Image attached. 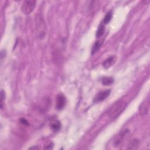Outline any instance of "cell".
Listing matches in <instances>:
<instances>
[{"mask_svg": "<svg viewBox=\"0 0 150 150\" xmlns=\"http://www.w3.org/2000/svg\"><path fill=\"white\" fill-rule=\"evenodd\" d=\"M127 103L122 100L115 102L108 110L107 115L111 120L116 119L125 109Z\"/></svg>", "mask_w": 150, "mask_h": 150, "instance_id": "6da1fadb", "label": "cell"}, {"mask_svg": "<svg viewBox=\"0 0 150 150\" xmlns=\"http://www.w3.org/2000/svg\"><path fill=\"white\" fill-rule=\"evenodd\" d=\"M35 30L37 36L39 39H42L46 33V26L42 17L38 15L35 18Z\"/></svg>", "mask_w": 150, "mask_h": 150, "instance_id": "7a4b0ae2", "label": "cell"}, {"mask_svg": "<svg viewBox=\"0 0 150 150\" xmlns=\"http://www.w3.org/2000/svg\"><path fill=\"white\" fill-rule=\"evenodd\" d=\"M129 135V131L128 129H125L120 131L113 139V145L117 148L120 146Z\"/></svg>", "mask_w": 150, "mask_h": 150, "instance_id": "3957f363", "label": "cell"}, {"mask_svg": "<svg viewBox=\"0 0 150 150\" xmlns=\"http://www.w3.org/2000/svg\"><path fill=\"white\" fill-rule=\"evenodd\" d=\"M36 5V1L34 0L25 1L22 6L21 11L25 15L30 14L35 9Z\"/></svg>", "mask_w": 150, "mask_h": 150, "instance_id": "277c9868", "label": "cell"}, {"mask_svg": "<svg viewBox=\"0 0 150 150\" xmlns=\"http://www.w3.org/2000/svg\"><path fill=\"white\" fill-rule=\"evenodd\" d=\"M110 93H111L110 90H107L101 91L99 92L94 97L93 102L99 103L104 100L105 99H106V98H107L109 96V95L110 94Z\"/></svg>", "mask_w": 150, "mask_h": 150, "instance_id": "5b68a950", "label": "cell"}, {"mask_svg": "<svg viewBox=\"0 0 150 150\" xmlns=\"http://www.w3.org/2000/svg\"><path fill=\"white\" fill-rule=\"evenodd\" d=\"M56 108L58 110H62L66 105V99L63 94H59L57 96L56 100Z\"/></svg>", "mask_w": 150, "mask_h": 150, "instance_id": "8992f818", "label": "cell"}, {"mask_svg": "<svg viewBox=\"0 0 150 150\" xmlns=\"http://www.w3.org/2000/svg\"><path fill=\"white\" fill-rule=\"evenodd\" d=\"M149 100L146 99L144 100L139 105V111L141 115H145L148 113L149 110Z\"/></svg>", "mask_w": 150, "mask_h": 150, "instance_id": "52a82bcc", "label": "cell"}, {"mask_svg": "<svg viewBox=\"0 0 150 150\" xmlns=\"http://www.w3.org/2000/svg\"><path fill=\"white\" fill-rule=\"evenodd\" d=\"M116 61V57L115 56H110L108 58H107V59H105L103 63V66L104 68L107 69L108 68H110V67H111L115 62Z\"/></svg>", "mask_w": 150, "mask_h": 150, "instance_id": "ba28073f", "label": "cell"}, {"mask_svg": "<svg viewBox=\"0 0 150 150\" xmlns=\"http://www.w3.org/2000/svg\"><path fill=\"white\" fill-rule=\"evenodd\" d=\"M50 127L53 131L57 132L61 128V124L59 120L56 119H53L50 122Z\"/></svg>", "mask_w": 150, "mask_h": 150, "instance_id": "9c48e42d", "label": "cell"}, {"mask_svg": "<svg viewBox=\"0 0 150 150\" xmlns=\"http://www.w3.org/2000/svg\"><path fill=\"white\" fill-rule=\"evenodd\" d=\"M139 144V141L138 139L134 138L128 143L127 149H137Z\"/></svg>", "mask_w": 150, "mask_h": 150, "instance_id": "30bf717a", "label": "cell"}, {"mask_svg": "<svg viewBox=\"0 0 150 150\" xmlns=\"http://www.w3.org/2000/svg\"><path fill=\"white\" fill-rule=\"evenodd\" d=\"M114 78L112 77H104L101 79V83L104 86H109L114 83Z\"/></svg>", "mask_w": 150, "mask_h": 150, "instance_id": "8fae6325", "label": "cell"}, {"mask_svg": "<svg viewBox=\"0 0 150 150\" xmlns=\"http://www.w3.org/2000/svg\"><path fill=\"white\" fill-rule=\"evenodd\" d=\"M102 41L101 40H97L96 41L93 45V47L91 48V54L95 53L100 47V46L102 45Z\"/></svg>", "mask_w": 150, "mask_h": 150, "instance_id": "7c38bea8", "label": "cell"}, {"mask_svg": "<svg viewBox=\"0 0 150 150\" xmlns=\"http://www.w3.org/2000/svg\"><path fill=\"white\" fill-rule=\"evenodd\" d=\"M105 32V27H104V25L103 24H100L98 28V29L97 30L96 32V37L97 38H100L101 36L103 35L104 33Z\"/></svg>", "mask_w": 150, "mask_h": 150, "instance_id": "4fadbf2b", "label": "cell"}, {"mask_svg": "<svg viewBox=\"0 0 150 150\" xmlns=\"http://www.w3.org/2000/svg\"><path fill=\"white\" fill-rule=\"evenodd\" d=\"M112 16V13L111 11H109L108 12H107V14L105 15V16H104V19H103L104 25L110 22V21L111 20Z\"/></svg>", "mask_w": 150, "mask_h": 150, "instance_id": "5bb4252c", "label": "cell"}, {"mask_svg": "<svg viewBox=\"0 0 150 150\" xmlns=\"http://www.w3.org/2000/svg\"><path fill=\"white\" fill-rule=\"evenodd\" d=\"M5 91L2 89L1 91V108H3L4 101H5Z\"/></svg>", "mask_w": 150, "mask_h": 150, "instance_id": "9a60e30c", "label": "cell"}, {"mask_svg": "<svg viewBox=\"0 0 150 150\" xmlns=\"http://www.w3.org/2000/svg\"><path fill=\"white\" fill-rule=\"evenodd\" d=\"M53 144L52 142H49L48 144H47L46 145H45L44 148L45 149H52L53 148Z\"/></svg>", "mask_w": 150, "mask_h": 150, "instance_id": "2e32d148", "label": "cell"}, {"mask_svg": "<svg viewBox=\"0 0 150 150\" xmlns=\"http://www.w3.org/2000/svg\"><path fill=\"white\" fill-rule=\"evenodd\" d=\"M21 122L22 124H23V125H28V121L25 118H21Z\"/></svg>", "mask_w": 150, "mask_h": 150, "instance_id": "e0dca14e", "label": "cell"}, {"mask_svg": "<svg viewBox=\"0 0 150 150\" xmlns=\"http://www.w3.org/2000/svg\"><path fill=\"white\" fill-rule=\"evenodd\" d=\"M29 149H39V148L37 146H32V147H31V148H30Z\"/></svg>", "mask_w": 150, "mask_h": 150, "instance_id": "ac0fdd59", "label": "cell"}]
</instances>
